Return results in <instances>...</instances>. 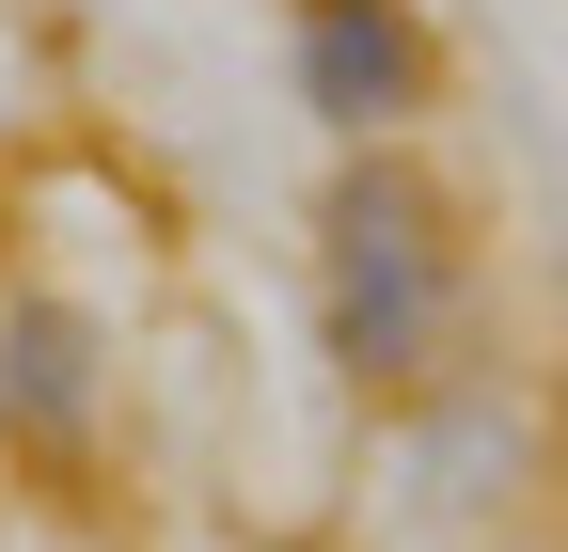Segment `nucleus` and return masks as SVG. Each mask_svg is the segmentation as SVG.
<instances>
[{"label":"nucleus","mask_w":568,"mask_h":552,"mask_svg":"<svg viewBox=\"0 0 568 552\" xmlns=\"http://www.w3.org/2000/svg\"><path fill=\"white\" fill-rule=\"evenodd\" d=\"M458 316H474L458 190L426 174L410 143H347V174H332V205H316V331H332V379L379 395V410L443 395Z\"/></svg>","instance_id":"1"},{"label":"nucleus","mask_w":568,"mask_h":552,"mask_svg":"<svg viewBox=\"0 0 568 552\" xmlns=\"http://www.w3.org/2000/svg\"><path fill=\"white\" fill-rule=\"evenodd\" d=\"M284 80L332 143H410V111L443 95V48L410 0H284Z\"/></svg>","instance_id":"2"},{"label":"nucleus","mask_w":568,"mask_h":552,"mask_svg":"<svg viewBox=\"0 0 568 552\" xmlns=\"http://www.w3.org/2000/svg\"><path fill=\"white\" fill-rule=\"evenodd\" d=\"M95 410H111V331H95L80 300L17 285V300H0V458L80 473V458H95Z\"/></svg>","instance_id":"3"}]
</instances>
